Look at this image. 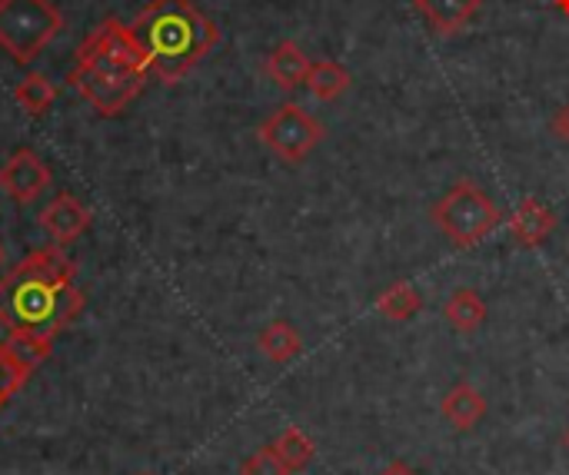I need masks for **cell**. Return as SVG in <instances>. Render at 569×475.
<instances>
[{
	"label": "cell",
	"mask_w": 569,
	"mask_h": 475,
	"mask_svg": "<svg viewBox=\"0 0 569 475\" xmlns=\"http://www.w3.org/2000/svg\"><path fill=\"white\" fill-rule=\"evenodd\" d=\"M430 220H433L437 230H443L457 246H477V243H483V240L503 223V213H500V206H497L473 180H460V183L450 186V193L430 210Z\"/></svg>",
	"instance_id": "5"
},
{
	"label": "cell",
	"mask_w": 569,
	"mask_h": 475,
	"mask_svg": "<svg viewBox=\"0 0 569 475\" xmlns=\"http://www.w3.org/2000/svg\"><path fill=\"white\" fill-rule=\"evenodd\" d=\"M63 30V13L50 0H0V47L13 63H33Z\"/></svg>",
	"instance_id": "4"
},
{
	"label": "cell",
	"mask_w": 569,
	"mask_h": 475,
	"mask_svg": "<svg viewBox=\"0 0 569 475\" xmlns=\"http://www.w3.org/2000/svg\"><path fill=\"white\" fill-rule=\"evenodd\" d=\"M553 130H557V137H560V140H567L569 143V103L560 110V113H557V117H553Z\"/></svg>",
	"instance_id": "21"
},
{
	"label": "cell",
	"mask_w": 569,
	"mask_h": 475,
	"mask_svg": "<svg viewBox=\"0 0 569 475\" xmlns=\"http://www.w3.org/2000/svg\"><path fill=\"white\" fill-rule=\"evenodd\" d=\"M440 413H443V420H447L453 429L470 433V429H477V423L487 416V400H483V393H480L473 383H457V386L443 396Z\"/></svg>",
	"instance_id": "11"
},
{
	"label": "cell",
	"mask_w": 569,
	"mask_h": 475,
	"mask_svg": "<svg viewBox=\"0 0 569 475\" xmlns=\"http://www.w3.org/2000/svg\"><path fill=\"white\" fill-rule=\"evenodd\" d=\"M150 80V63L133 37L130 27H123L117 17H107L97 23L77 57L67 70V83L100 113V117H120Z\"/></svg>",
	"instance_id": "2"
},
{
	"label": "cell",
	"mask_w": 569,
	"mask_h": 475,
	"mask_svg": "<svg viewBox=\"0 0 569 475\" xmlns=\"http://www.w3.org/2000/svg\"><path fill=\"white\" fill-rule=\"evenodd\" d=\"M260 140L283 163H300L323 140V127L300 103H283L260 123Z\"/></svg>",
	"instance_id": "6"
},
{
	"label": "cell",
	"mask_w": 569,
	"mask_h": 475,
	"mask_svg": "<svg viewBox=\"0 0 569 475\" xmlns=\"http://www.w3.org/2000/svg\"><path fill=\"white\" fill-rule=\"evenodd\" d=\"M90 210L77 200V196H70V193H57L47 206H43V213H40V226H43V233L57 243V246H67V243H73L87 226H90Z\"/></svg>",
	"instance_id": "8"
},
{
	"label": "cell",
	"mask_w": 569,
	"mask_h": 475,
	"mask_svg": "<svg viewBox=\"0 0 569 475\" xmlns=\"http://www.w3.org/2000/svg\"><path fill=\"white\" fill-rule=\"evenodd\" d=\"M553 3H557V7H560L563 13H569V0H553Z\"/></svg>",
	"instance_id": "23"
},
{
	"label": "cell",
	"mask_w": 569,
	"mask_h": 475,
	"mask_svg": "<svg viewBox=\"0 0 569 475\" xmlns=\"http://www.w3.org/2000/svg\"><path fill=\"white\" fill-rule=\"evenodd\" d=\"M310 57L293 43V40H283L270 50L267 57V77L280 87V90H297L307 83V73H310Z\"/></svg>",
	"instance_id": "12"
},
{
	"label": "cell",
	"mask_w": 569,
	"mask_h": 475,
	"mask_svg": "<svg viewBox=\"0 0 569 475\" xmlns=\"http://www.w3.org/2000/svg\"><path fill=\"white\" fill-rule=\"evenodd\" d=\"M130 30L147 53L150 77L167 87L180 83L220 43V27L193 0H150Z\"/></svg>",
	"instance_id": "3"
},
{
	"label": "cell",
	"mask_w": 569,
	"mask_h": 475,
	"mask_svg": "<svg viewBox=\"0 0 569 475\" xmlns=\"http://www.w3.org/2000/svg\"><path fill=\"white\" fill-rule=\"evenodd\" d=\"M377 310H380L387 320H393V323H407V320H413V316L423 310V293H420L413 283L397 280L393 286H387V290L377 296Z\"/></svg>",
	"instance_id": "17"
},
{
	"label": "cell",
	"mask_w": 569,
	"mask_h": 475,
	"mask_svg": "<svg viewBox=\"0 0 569 475\" xmlns=\"http://www.w3.org/2000/svg\"><path fill=\"white\" fill-rule=\"evenodd\" d=\"M420 17L443 37L460 33L483 7V0H413Z\"/></svg>",
	"instance_id": "10"
},
{
	"label": "cell",
	"mask_w": 569,
	"mask_h": 475,
	"mask_svg": "<svg viewBox=\"0 0 569 475\" xmlns=\"http://www.w3.org/2000/svg\"><path fill=\"white\" fill-rule=\"evenodd\" d=\"M33 370L37 366L10 340H0V410L27 386Z\"/></svg>",
	"instance_id": "15"
},
{
	"label": "cell",
	"mask_w": 569,
	"mask_h": 475,
	"mask_svg": "<svg viewBox=\"0 0 569 475\" xmlns=\"http://www.w3.org/2000/svg\"><path fill=\"white\" fill-rule=\"evenodd\" d=\"M257 346H260V353H263L270 363L287 366V363H293V360L303 353V336L297 333V326H293V323H287V320H273V323L257 336Z\"/></svg>",
	"instance_id": "13"
},
{
	"label": "cell",
	"mask_w": 569,
	"mask_h": 475,
	"mask_svg": "<svg viewBox=\"0 0 569 475\" xmlns=\"http://www.w3.org/2000/svg\"><path fill=\"white\" fill-rule=\"evenodd\" d=\"M273 453L280 456V463L290 469V475L303 473L310 463H313V456H317V446H313V439L303 433V429H297V426H287L277 439H273Z\"/></svg>",
	"instance_id": "18"
},
{
	"label": "cell",
	"mask_w": 569,
	"mask_h": 475,
	"mask_svg": "<svg viewBox=\"0 0 569 475\" xmlns=\"http://www.w3.org/2000/svg\"><path fill=\"white\" fill-rule=\"evenodd\" d=\"M443 316H447V323L457 330V333H463V336H470V333H477L483 323H487V303L480 300V293L477 290H453V296L447 300V306H443Z\"/></svg>",
	"instance_id": "14"
},
{
	"label": "cell",
	"mask_w": 569,
	"mask_h": 475,
	"mask_svg": "<svg viewBox=\"0 0 569 475\" xmlns=\"http://www.w3.org/2000/svg\"><path fill=\"white\" fill-rule=\"evenodd\" d=\"M553 230H557V213H553L543 200H537V196L520 200V206H517L513 216H510V233H513V240H517L520 246H527V250L547 243Z\"/></svg>",
	"instance_id": "9"
},
{
	"label": "cell",
	"mask_w": 569,
	"mask_h": 475,
	"mask_svg": "<svg viewBox=\"0 0 569 475\" xmlns=\"http://www.w3.org/2000/svg\"><path fill=\"white\" fill-rule=\"evenodd\" d=\"M0 266H3V246H0Z\"/></svg>",
	"instance_id": "24"
},
{
	"label": "cell",
	"mask_w": 569,
	"mask_h": 475,
	"mask_svg": "<svg viewBox=\"0 0 569 475\" xmlns=\"http://www.w3.org/2000/svg\"><path fill=\"white\" fill-rule=\"evenodd\" d=\"M240 475H290V469L280 463V456L273 453V446H263V449H257L253 456L243 459Z\"/></svg>",
	"instance_id": "20"
},
{
	"label": "cell",
	"mask_w": 569,
	"mask_h": 475,
	"mask_svg": "<svg viewBox=\"0 0 569 475\" xmlns=\"http://www.w3.org/2000/svg\"><path fill=\"white\" fill-rule=\"evenodd\" d=\"M13 100L30 113L40 117L50 110V103L57 100V87L43 77V73H27L17 87H13Z\"/></svg>",
	"instance_id": "19"
},
{
	"label": "cell",
	"mask_w": 569,
	"mask_h": 475,
	"mask_svg": "<svg viewBox=\"0 0 569 475\" xmlns=\"http://www.w3.org/2000/svg\"><path fill=\"white\" fill-rule=\"evenodd\" d=\"M567 446H569V433H567Z\"/></svg>",
	"instance_id": "25"
},
{
	"label": "cell",
	"mask_w": 569,
	"mask_h": 475,
	"mask_svg": "<svg viewBox=\"0 0 569 475\" xmlns=\"http://www.w3.org/2000/svg\"><path fill=\"white\" fill-rule=\"evenodd\" d=\"M47 186H50V166L30 146L10 153V160L0 166V190L13 203H33Z\"/></svg>",
	"instance_id": "7"
},
{
	"label": "cell",
	"mask_w": 569,
	"mask_h": 475,
	"mask_svg": "<svg viewBox=\"0 0 569 475\" xmlns=\"http://www.w3.org/2000/svg\"><path fill=\"white\" fill-rule=\"evenodd\" d=\"M347 87H350V70H347L343 63H337V60H313V63H310L307 90H310L317 100L330 103V100L343 97Z\"/></svg>",
	"instance_id": "16"
},
{
	"label": "cell",
	"mask_w": 569,
	"mask_h": 475,
	"mask_svg": "<svg viewBox=\"0 0 569 475\" xmlns=\"http://www.w3.org/2000/svg\"><path fill=\"white\" fill-rule=\"evenodd\" d=\"M80 310L83 293L77 286V263L57 243L33 250L0 280V326L33 366L47 360L53 340Z\"/></svg>",
	"instance_id": "1"
},
{
	"label": "cell",
	"mask_w": 569,
	"mask_h": 475,
	"mask_svg": "<svg viewBox=\"0 0 569 475\" xmlns=\"http://www.w3.org/2000/svg\"><path fill=\"white\" fill-rule=\"evenodd\" d=\"M380 475H417L410 466H403V463H393V466H387Z\"/></svg>",
	"instance_id": "22"
}]
</instances>
